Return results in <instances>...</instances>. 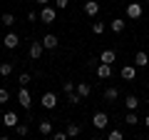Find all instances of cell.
<instances>
[{"instance_id":"cell-30","label":"cell","mask_w":149,"mask_h":140,"mask_svg":"<svg viewBox=\"0 0 149 140\" xmlns=\"http://www.w3.org/2000/svg\"><path fill=\"white\" fill-rule=\"evenodd\" d=\"M62 88H65V93H67V95H70V93H74V88H77V83H62Z\"/></svg>"},{"instance_id":"cell-13","label":"cell","mask_w":149,"mask_h":140,"mask_svg":"<svg viewBox=\"0 0 149 140\" xmlns=\"http://www.w3.org/2000/svg\"><path fill=\"white\" fill-rule=\"evenodd\" d=\"M42 45H45V50H55L60 45V40H57V35H45L42 38Z\"/></svg>"},{"instance_id":"cell-1","label":"cell","mask_w":149,"mask_h":140,"mask_svg":"<svg viewBox=\"0 0 149 140\" xmlns=\"http://www.w3.org/2000/svg\"><path fill=\"white\" fill-rule=\"evenodd\" d=\"M55 18H57V10H55V8H50V5H42V10H40V20H42L45 25H52Z\"/></svg>"},{"instance_id":"cell-14","label":"cell","mask_w":149,"mask_h":140,"mask_svg":"<svg viewBox=\"0 0 149 140\" xmlns=\"http://www.w3.org/2000/svg\"><path fill=\"white\" fill-rule=\"evenodd\" d=\"M3 123H5V128H15V125H17V113L8 110V113H5V118H3Z\"/></svg>"},{"instance_id":"cell-12","label":"cell","mask_w":149,"mask_h":140,"mask_svg":"<svg viewBox=\"0 0 149 140\" xmlns=\"http://www.w3.org/2000/svg\"><path fill=\"white\" fill-rule=\"evenodd\" d=\"M134 65H137V68H147V65H149V55L144 53V50L134 53Z\"/></svg>"},{"instance_id":"cell-27","label":"cell","mask_w":149,"mask_h":140,"mask_svg":"<svg viewBox=\"0 0 149 140\" xmlns=\"http://www.w3.org/2000/svg\"><path fill=\"white\" fill-rule=\"evenodd\" d=\"M92 33L95 35H102L104 33V23H92Z\"/></svg>"},{"instance_id":"cell-16","label":"cell","mask_w":149,"mask_h":140,"mask_svg":"<svg viewBox=\"0 0 149 140\" xmlns=\"http://www.w3.org/2000/svg\"><path fill=\"white\" fill-rule=\"evenodd\" d=\"M37 130L42 135H52V123H50V120H40V123H37Z\"/></svg>"},{"instance_id":"cell-32","label":"cell","mask_w":149,"mask_h":140,"mask_svg":"<svg viewBox=\"0 0 149 140\" xmlns=\"http://www.w3.org/2000/svg\"><path fill=\"white\" fill-rule=\"evenodd\" d=\"M67 5H70V0H55V8H57V10H65Z\"/></svg>"},{"instance_id":"cell-37","label":"cell","mask_w":149,"mask_h":140,"mask_svg":"<svg viewBox=\"0 0 149 140\" xmlns=\"http://www.w3.org/2000/svg\"><path fill=\"white\" fill-rule=\"evenodd\" d=\"M147 83H149V78H147Z\"/></svg>"},{"instance_id":"cell-22","label":"cell","mask_w":149,"mask_h":140,"mask_svg":"<svg viewBox=\"0 0 149 140\" xmlns=\"http://www.w3.org/2000/svg\"><path fill=\"white\" fill-rule=\"evenodd\" d=\"M124 123H127V125H137V123H139V118L134 115V110H129V113L124 115Z\"/></svg>"},{"instance_id":"cell-33","label":"cell","mask_w":149,"mask_h":140,"mask_svg":"<svg viewBox=\"0 0 149 140\" xmlns=\"http://www.w3.org/2000/svg\"><path fill=\"white\" fill-rule=\"evenodd\" d=\"M37 18H40V13H35V10H30V13H27V20H30V23H35Z\"/></svg>"},{"instance_id":"cell-8","label":"cell","mask_w":149,"mask_h":140,"mask_svg":"<svg viewBox=\"0 0 149 140\" xmlns=\"http://www.w3.org/2000/svg\"><path fill=\"white\" fill-rule=\"evenodd\" d=\"M97 13H100V3H97V0H85V15L95 18Z\"/></svg>"},{"instance_id":"cell-31","label":"cell","mask_w":149,"mask_h":140,"mask_svg":"<svg viewBox=\"0 0 149 140\" xmlns=\"http://www.w3.org/2000/svg\"><path fill=\"white\" fill-rule=\"evenodd\" d=\"M8 100H10V93L5 88H0V103H8Z\"/></svg>"},{"instance_id":"cell-36","label":"cell","mask_w":149,"mask_h":140,"mask_svg":"<svg viewBox=\"0 0 149 140\" xmlns=\"http://www.w3.org/2000/svg\"><path fill=\"white\" fill-rule=\"evenodd\" d=\"M144 125H147V128H149V115H147V118H144Z\"/></svg>"},{"instance_id":"cell-34","label":"cell","mask_w":149,"mask_h":140,"mask_svg":"<svg viewBox=\"0 0 149 140\" xmlns=\"http://www.w3.org/2000/svg\"><path fill=\"white\" fill-rule=\"evenodd\" d=\"M87 65H90V68H92V70H95V68H97V65H100V58H90V63H87Z\"/></svg>"},{"instance_id":"cell-5","label":"cell","mask_w":149,"mask_h":140,"mask_svg":"<svg viewBox=\"0 0 149 140\" xmlns=\"http://www.w3.org/2000/svg\"><path fill=\"white\" fill-rule=\"evenodd\" d=\"M95 73H97L100 80H109V78H112V65H109V63H100V65L95 68Z\"/></svg>"},{"instance_id":"cell-4","label":"cell","mask_w":149,"mask_h":140,"mask_svg":"<svg viewBox=\"0 0 149 140\" xmlns=\"http://www.w3.org/2000/svg\"><path fill=\"white\" fill-rule=\"evenodd\" d=\"M40 103H42L45 110H55V108H57V95H55V93H42Z\"/></svg>"},{"instance_id":"cell-7","label":"cell","mask_w":149,"mask_h":140,"mask_svg":"<svg viewBox=\"0 0 149 140\" xmlns=\"http://www.w3.org/2000/svg\"><path fill=\"white\" fill-rule=\"evenodd\" d=\"M119 75H122V80H134L137 78V65H122V70H119Z\"/></svg>"},{"instance_id":"cell-18","label":"cell","mask_w":149,"mask_h":140,"mask_svg":"<svg viewBox=\"0 0 149 140\" xmlns=\"http://www.w3.org/2000/svg\"><path fill=\"white\" fill-rule=\"evenodd\" d=\"M117 98H119V90H117V88H107V90H104V103H114Z\"/></svg>"},{"instance_id":"cell-6","label":"cell","mask_w":149,"mask_h":140,"mask_svg":"<svg viewBox=\"0 0 149 140\" xmlns=\"http://www.w3.org/2000/svg\"><path fill=\"white\" fill-rule=\"evenodd\" d=\"M142 13H144L142 3H129V5H127V18H132V20H139Z\"/></svg>"},{"instance_id":"cell-29","label":"cell","mask_w":149,"mask_h":140,"mask_svg":"<svg viewBox=\"0 0 149 140\" xmlns=\"http://www.w3.org/2000/svg\"><path fill=\"white\" fill-rule=\"evenodd\" d=\"M30 80H32V75H30V73H22V75L17 78V83H20V85H27Z\"/></svg>"},{"instance_id":"cell-10","label":"cell","mask_w":149,"mask_h":140,"mask_svg":"<svg viewBox=\"0 0 149 140\" xmlns=\"http://www.w3.org/2000/svg\"><path fill=\"white\" fill-rule=\"evenodd\" d=\"M42 53H45V45H42V40H40V43H32V45H30V58H32V60L42 58Z\"/></svg>"},{"instance_id":"cell-26","label":"cell","mask_w":149,"mask_h":140,"mask_svg":"<svg viewBox=\"0 0 149 140\" xmlns=\"http://www.w3.org/2000/svg\"><path fill=\"white\" fill-rule=\"evenodd\" d=\"M3 23L5 25H15V15L13 13H3Z\"/></svg>"},{"instance_id":"cell-9","label":"cell","mask_w":149,"mask_h":140,"mask_svg":"<svg viewBox=\"0 0 149 140\" xmlns=\"http://www.w3.org/2000/svg\"><path fill=\"white\" fill-rule=\"evenodd\" d=\"M3 43H5V48H8V50H15L17 45H20V38H17L15 33H8V35H5V40H3Z\"/></svg>"},{"instance_id":"cell-23","label":"cell","mask_w":149,"mask_h":140,"mask_svg":"<svg viewBox=\"0 0 149 140\" xmlns=\"http://www.w3.org/2000/svg\"><path fill=\"white\" fill-rule=\"evenodd\" d=\"M67 135H70V138H77V135H80V125L70 123V125H67Z\"/></svg>"},{"instance_id":"cell-24","label":"cell","mask_w":149,"mask_h":140,"mask_svg":"<svg viewBox=\"0 0 149 140\" xmlns=\"http://www.w3.org/2000/svg\"><path fill=\"white\" fill-rule=\"evenodd\" d=\"M13 130H15V133H17V135H22V138H25V135H27V133H30V128H27V125H22V123H17V125H15V128H13Z\"/></svg>"},{"instance_id":"cell-20","label":"cell","mask_w":149,"mask_h":140,"mask_svg":"<svg viewBox=\"0 0 149 140\" xmlns=\"http://www.w3.org/2000/svg\"><path fill=\"white\" fill-rule=\"evenodd\" d=\"M82 100H85V98H82V95H80L77 90H74V93H70V95H67V103H72V105H80Z\"/></svg>"},{"instance_id":"cell-35","label":"cell","mask_w":149,"mask_h":140,"mask_svg":"<svg viewBox=\"0 0 149 140\" xmlns=\"http://www.w3.org/2000/svg\"><path fill=\"white\" fill-rule=\"evenodd\" d=\"M37 3H40V5H47V3H50V0H37Z\"/></svg>"},{"instance_id":"cell-15","label":"cell","mask_w":149,"mask_h":140,"mask_svg":"<svg viewBox=\"0 0 149 140\" xmlns=\"http://www.w3.org/2000/svg\"><path fill=\"white\" fill-rule=\"evenodd\" d=\"M124 108H127V110H137L139 108V98L137 95H127V98H124Z\"/></svg>"},{"instance_id":"cell-25","label":"cell","mask_w":149,"mask_h":140,"mask_svg":"<svg viewBox=\"0 0 149 140\" xmlns=\"http://www.w3.org/2000/svg\"><path fill=\"white\" fill-rule=\"evenodd\" d=\"M107 138H109V140H122L124 133H122V130H109V133H107Z\"/></svg>"},{"instance_id":"cell-3","label":"cell","mask_w":149,"mask_h":140,"mask_svg":"<svg viewBox=\"0 0 149 140\" xmlns=\"http://www.w3.org/2000/svg\"><path fill=\"white\" fill-rule=\"evenodd\" d=\"M92 125H95L97 130H104L107 125H109V118H107V113H102V110H97V113L92 115Z\"/></svg>"},{"instance_id":"cell-21","label":"cell","mask_w":149,"mask_h":140,"mask_svg":"<svg viewBox=\"0 0 149 140\" xmlns=\"http://www.w3.org/2000/svg\"><path fill=\"white\" fill-rule=\"evenodd\" d=\"M10 73H13V63H0V75L8 78Z\"/></svg>"},{"instance_id":"cell-19","label":"cell","mask_w":149,"mask_h":140,"mask_svg":"<svg viewBox=\"0 0 149 140\" xmlns=\"http://www.w3.org/2000/svg\"><path fill=\"white\" fill-rule=\"evenodd\" d=\"M109 28H112L114 33H122V30H124V20H122V18H114V20L109 23Z\"/></svg>"},{"instance_id":"cell-11","label":"cell","mask_w":149,"mask_h":140,"mask_svg":"<svg viewBox=\"0 0 149 140\" xmlns=\"http://www.w3.org/2000/svg\"><path fill=\"white\" fill-rule=\"evenodd\" d=\"M114 60H117V53H114V50H112V48H107V50H102V53H100V63H114Z\"/></svg>"},{"instance_id":"cell-17","label":"cell","mask_w":149,"mask_h":140,"mask_svg":"<svg viewBox=\"0 0 149 140\" xmlns=\"http://www.w3.org/2000/svg\"><path fill=\"white\" fill-rule=\"evenodd\" d=\"M74 90L80 93L82 98H90V93H92V85H90V83H77V88H74Z\"/></svg>"},{"instance_id":"cell-2","label":"cell","mask_w":149,"mask_h":140,"mask_svg":"<svg viewBox=\"0 0 149 140\" xmlns=\"http://www.w3.org/2000/svg\"><path fill=\"white\" fill-rule=\"evenodd\" d=\"M17 103H20L25 110H30V105H32V98H30V90H27L25 85H20V90H17Z\"/></svg>"},{"instance_id":"cell-28","label":"cell","mask_w":149,"mask_h":140,"mask_svg":"<svg viewBox=\"0 0 149 140\" xmlns=\"http://www.w3.org/2000/svg\"><path fill=\"white\" fill-rule=\"evenodd\" d=\"M52 138H55V140H67L70 135H67V130H55V133H52Z\"/></svg>"}]
</instances>
